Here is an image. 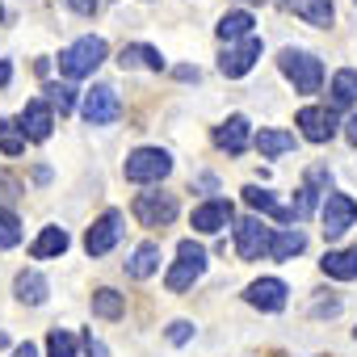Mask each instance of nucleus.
I'll return each mask as SVG.
<instances>
[{
	"instance_id": "a19ab883",
	"label": "nucleus",
	"mask_w": 357,
	"mask_h": 357,
	"mask_svg": "<svg viewBox=\"0 0 357 357\" xmlns=\"http://www.w3.org/2000/svg\"><path fill=\"white\" fill-rule=\"evenodd\" d=\"M0 17H5V9H0Z\"/></svg>"
},
{
	"instance_id": "6e6552de",
	"label": "nucleus",
	"mask_w": 357,
	"mask_h": 357,
	"mask_svg": "<svg viewBox=\"0 0 357 357\" xmlns=\"http://www.w3.org/2000/svg\"><path fill=\"white\" fill-rule=\"evenodd\" d=\"M118 236H122V215H118V211H105V215L89 227V236H84V252H89V257H105V252L118 244Z\"/></svg>"
},
{
	"instance_id": "e433bc0d",
	"label": "nucleus",
	"mask_w": 357,
	"mask_h": 357,
	"mask_svg": "<svg viewBox=\"0 0 357 357\" xmlns=\"http://www.w3.org/2000/svg\"><path fill=\"white\" fill-rule=\"evenodd\" d=\"M84 349H89V357H105V344H101V340H93V336L84 340Z\"/></svg>"
},
{
	"instance_id": "c85d7f7f",
	"label": "nucleus",
	"mask_w": 357,
	"mask_h": 357,
	"mask_svg": "<svg viewBox=\"0 0 357 357\" xmlns=\"http://www.w3.org/2000/svg\"><path fill=\"white\" fill-rule=\"evenodd\" d=\"M47 353H51V357H76V336L63 332V328H55V332L47 336Z\"/></svg>"
},
{
	"instance_id": "393cba45",
	"label": "nucleus",
	"mask_w": 357,
	"mask_h": 357,
	"mask_svg": "<svg viewBox=\"0 0 357 357\" xmlns=\"http://www.w3.org/2000/svg\"><path fill=\"white\" fill-rule=\"evenodd\" d=\"M290 147H294V135H286V130H261L257 135V151L261 155H282Z\"/></svg>"
},
{
	"instance_id": "20e7f679",
	"label": "nucleus",
	"mask_w": 357,
	"mask_h": 357,
	"mask_svg": "<svg viewBox=\"0 0 357 357\" xmlns=\"http://www.w3.org/2000/svg\"><path fill=\"white\" fill-rule=\"evenodd\" d=\"M282 72H286V80L298 89V93H315L319 89V80H324V68H319V59L315 55H307V51H282Z\"/></svg>"
},
{
	"instance_id": "5701e85b",
	"label": "nucleus",
	"mask_w": 357,
	"mask_h": 357,
	"mask_svg": "<svg viewBox=\"0 0 357 357\" xmlns=\"http://www.w3.org/2000/svg\"><path fill=\"white\" fill-rule=\"evenodd\" d=\"M59 252H68V231H63V227H47V231L34 240V257L43 261V257H59Z\"/></svg>"
},
{
	"instance_id": "72a5a7b5",
	"label": "nucleus",
	"mask_w": 357,
	"mask_h": 357,
	"mask_svg": "<svg viewBox=\"0 0 357 357\" xmlns=\"http://www.w3.org/2000/svg\"><path fill=\"white\" fill-rule=\"evenodd\" d=\"M315 211V190L307 185V190H298V202H294V215L303 219V215H311Z\"/></svg>"
},
{
	"instance_id": "f03ea898",
	"label": "nucleus",
	"mask_w": 357,
	"mask_h": 357,
	"mask_svg": "<svg viewBox=\"0 0 357 357\" xmlns=\"http://www.w3.org/2000/svg\"><path fill=\"white\" fill-rule=\"evenodd\" d=\"M206 273V252L194 244V240H181V248H176V265L168 269V290H190L198 278Z\"/></svg>"
},
{
	"instance_id": "0eeeda50",
	"label": "nucleus",
	"mask_w": 357,
	"mask_h": 357,
	"mask_svg": "<svg viewBox=\"0 0 357 357\" xmlns=\"http://www.w3.org/2000/svg\"><path fill=\"white\" fill-rule=\"evenodd\" d=\"M353 223H357V202H353L349 194H328V202H324V236L336 240V236H344Z\"/></svg>"
},
{
	"instance_id": "58836bf2",
	"label": "nucleus",
	"mask_w": 357,
	"mask_h": 357,
	"mask_svg": "<svg viewBox=\"0 0 357 357\" xmlns=\"http://www.w3.org/2000/svg\"><path fill=\"white\" fill-rule=\"evenodd\" d=\"M9 357H38V349H34V344H17Z\"/></svg>"
},
{
	"instance_id": "79ce46f5",
	"label": "nucleus",
	"mask_w": 357,
	"mask_h": 357,
	"mask_svg": "<svg viewBox=\"0 0 357 357\" xmlns=\"http://www.w3.org/2000/svg\"><path fill=\"white\" fill-rule=\"evenodd\" d=\"M248 5H257V0H248Z\"/></svg>"
},
{
	"instance_id": "c756f323",
	"label": "nucleus",
	"mask_w": 357,
	"mask_h": 357,
	"mask_svg": "<svg viewBox=\"0 0 357 357\" xmlns=\"http://www.w3.org/2000/svg\"><path fill=\"white\" fill-rule=\"evenodd\" d=\"M17 240H22V223H17V215L0 206V248H13Z\"/></svg>"
},
{
	"instance_id": "423d86ee",
	"label": "nucleus",
	"mask_w": 357,
	"mask_h": 357,
	"mask_svg": "<svg viewBox=\"0 0 357 357\" xmlns=\"http://www.w3.org/2000/svg\"><path fill=\"white\" fill-rule=\"evenodd\" d=\"M135 219L143 227H168L176 219V198L172 194H139L135 198Z\"/></svg>"
},
{
	"instance_id": "7ed1b4c3",
	"label": "nucleus",
	"mask_w": 357,
	"mask_h": 357,
	"mask_svg": "<svg viewBox=\"0 0 357 357\" xmlns=\"http://www.w3.org/2000/svg\"><path fill=\"white\" fill-rule=\"evenodd\" d=\"M172 172V155L160 147H139L135 155H126V181L143 185V181H164Z\"/></svg>"
},
{
	"instance_id": "473e14b6",
	"label": "nucleus",
	"mask_w": 357,
	"mask_h": 357,
	"mask_svg": "<svg viewBox=\"0 0 357 357\" xmlns=\"http://www.w3.org/2000/svg\"><path fill=\"white\" fill-rule=\"evenodd\" d=\"M190 336H194V324H185V319H176V324L168 328V340H172V344H185Z\"/></svg>"
},
{
	"instance_id": "f3484780",
	"label": "nucleus",
	"mask_w": 357,
	"mask_h": 357,
	"mask_svg": "<svg viewBox=\"0 0 357 357\" xmlns=\"http://www.w3.org/2000/svg\"><path fill=\"white\" fill-rule=\"evenodd\" d=\"M319 265H324V273H328V278L353 282V278H357V248H344V252H328Z\"/></svg>"
},
{
	"instance_id": "f8f14e48",
	"label": "nucleus",
	"mask_w": 357,
	"mask_h": 357,
	"mask_svg": "<svg viewBox=\"0 0 357 357\" xmlns=\"http://www.w3.org/2000/svg\"><path fill=\"white\" fill-rule=\"evenodd\" d=\"M244 298H248L252 307H261V311H282V307H286V282H278V278H261V282L248 286Z\"/></svg>"
},
{
	"instance_id": "f257e3e1",
	"label": "nucleus",
	"mask_w": 357,
	"mask_h": 357,
	"mask_svg": "<svg viewBox=\"0 0 357 357\" xmlns=\"http://www.w3.org/2000/svg\"><path fill=\"white\" fill-rule=\"evenodd\" d=\"M105 63V43L101 38H80V43H72L63 55H59V72L68 76V80H80V76H93L97 68Z\"/></svg>"
},
{
	"instance_id": "412c9836",
	"label": "nucleus",
	"mask_w": 357,
	"mask_h": 357,
	"mask_svg": "<svg viewBox=\"0 0 357 357\" xmlns=\"http://www.w3.org/2000/svg\"><path fill=\"white\" fill-rule=\"evenodd\" d=\"M244 202H248L252 211H265V215L282 219V223H290V219H294V211H282V206L273 202V194H265L261 185H248V190H244Z\"/></svg>"
},
{
	"instance_id": "c9c22d12",
	"label": "nucleus",
	"mask_w": 357,
	"mask_h": 357,
	"mask_svg": "<svg viewBox=\"0 0 357 357\" xmlns=\"http://www.w3.org/2000/svg\"><path fill=\"white\" fill-rule=\"evenodd\" d=\"M68 5H72L76 13H93V9H97V0H68Z\"/></svg>"
},
{
	"instance_id": "4468645a",
	"label": "nucleus",
	"mask_w": 357,
	"mask_h": 357,
	"mask_svg": "<svg viewBox=\"0 0 357 357\" xmlns=\"http://www.w3.org/2000/svg\"><path fill=\"white\" fill-rule=\"evenodd\" d=\"M51 126H55V114H51L47 101H30V105L22 109V130H26V139H47Z\"/></svg>"
},
{
	"instance_id": "dca6fc26",
	"label": "nucleus",
	"mask_w": 357,
	"mask_h": 357,
	"mask_svg": "<svg viewBox=\"0 0 357 357\" xmlns=\"http://www.w3.org/2000/svg\"><path fill=\"white\" fill-rule=\"evenodd\" d=\"M278 5L294 9L303 22L311 26H332V0H278Z\"/></svg>"
},
{
	"instance_id": "9d476101",
	"label": "nucleus",
	"mask_w": 357,
	"mask_h": 357,
	"mask_svg": "<svg viewBox=\"0 0 357 357\" xmlns=\"http://www.w3.org/2000/svg\"><path fill=\"white\" fill-rule=\"evenodd\" d=\"M257 59H261V38L252 34V38H244L240 47H227V55L219 59V68H223V76H244Z\"/></svg>"
},
{
	"instance_id": "ea45409f",
	"label": "nucleus",
	"mask_w": 357,
	"mask_h": 357,
	"mask_svg": "<svg viewBox=\"0 0 357 357\" xmlns=\"http://www.w3.org/2000/svg\"><path fill=\"white\" fill-rule=\"evenodd\" d=\"M344 135H349V143H357V114H353V118L344 122Z\"/></svg>"
},
{
	"instance_id": "ddd939ff",
	"label": "nucleus",
	"mask_w": 357,
	"mask_h": 357,
	"mask_svg": "<svg viewBox=\"0 0 357 357\" xmlns=\"http://www.w3.org/2000/svg\"><path fill=\"white\" fill-rule=\"evenodd\" d=\"M227 223H231V202H223V198H211L206 206L194 211V231L215 236V231H223Z\"/></svg>"
},
{
	"instance_id": "a878e982",
	"label": "nucleus",
	"mask_w": 357,
	"mask_h": 357,
	"mask_svg": "<svg viewBox=\"0 0 357 357\" xmlns=\"http://www.w3.org/2000/svg\"><path fill=\"white\" fill-rule=\"evenodd\" d=\"M17 298L30 303V307H38V303L47 298V282H43L38 273H17Z\"/></svg>"
},
{
	"instance_id": "b1692460",
	"label": "nucleus",
	"mask_w": 357,
	"mask_h": 357,
	"mask_svg": "<svg viewBox=\"0 0 357 357\" xmlns=\"http://www.w3.org/2000/svg\"><path fill=\"white\" fill-rule=\"evenodd\" d=\"M307 248V236L303 231H282V236H273V248H269V257H278V261H290V257H298Z\"/></svg>"
},
{
	"instance_id": "4be33fe9",
	"label": "nucleus",
	"mask_w": 357,
	"mask_h": 357,
	"mask_svg": "<svg viewBox=\"0 0 357 357\" xmlns=\"http://www.w3.org/2000/svg\"><path fill=\"white\" fill-rule=\"evenodd\" d=\"M357 101V72H336L332 76V109H344Z\"/></svg>"
},
{
	"instance_id": "7c9ffc66",
	"label": "nucleus",
	"mask_w": 357,
	"mask_h": 357,
	"mask_svg": "<svg viewBox=\"0 0 357 357\" xmlns=\"http://www.w3.org/2000/svg\"><path fill=\"white\" fill-rule=\"evenodd\" d=\"M47 105H55L59 114H68L76 105V89L72 84H47Z\"/></svg>"
},
{
	"instance_id": "f704fd0d",
	"label": "nucleus",
	"mask_w": 357,
	"mask_h": 357,
	"mask_svg": "<svg viewBox=\"0 0 357 357\" xmlns=\"http://www.w3.org/2000/svg\"><path fill=\"white\" fill-rule=\"evenodd\" d=\"M340 311V303L336 298H328V303H315V315H336Z\"/></svg>"
},
{
	"instance_id": "cd10ccee",
	"label": "nucleus",
	"mask_w": 357,
	"mask_h": 357,
	"mask_svg": "<svg viewBox=\"0 0 357 357\" xmlns=\"http://www.w3.org/2000/svg\"><path fill=\"white\" fill-rule=\"evenodd\" d=\"M93 311H97L101 319H118V315H122V294H118V290H97V294H93Z\"/></svg>"
},
{
	"instance_id": "6ab92c4d",
	"label": "nucleus",
	"mask_w": 357,
	"mask_h": 357,
	"mask_svg": "<svg viewBox=\"0 0 357 357\" xmlns=\"http://www.w3.org/2000/svg\"><path fill=\"white\" fill-rule=\"evenodd\" d=\"M219 38L223 43H244V38H252V17L244 13V9H236V13H227L223 22H219Z\"/></svg>"
},
{
	"instance_id": "aec40b11",
	"label": "nucleus",
	"mask_w": 357,
	"mask_h": 357,
	"mask_svg": "<svg viewBox=\"0 0 357 357\" xmlns=\"http://www.w3.org/2000/svg\"><path fill=\"white\" fill-rule=\"evenodd\" d=\"M122 68H151V72H160V68H164V59H160V51H155V47L135 43V47H122Z\"/></svg>"
},
{
	"instance_id": "9b49d317",
	"label": "nucleus",
	"mask_w": 357,
	"mask_h": 357,
	"mask_svg": "<svg viewBox=\"0 0 357 357\" xmlns=\"http://www.w3.org/2000/svg\"><path fill=\"white\" fill-rule=\"evenodd\" d=\"M298 126H303V135H307L311 143H328V139L336 135V118H332V109H319V105L298 109Z\"/></svg>"
},
{
	"instance_id": "2f4dec72",
	"label": "nucleus",
	"mask_w": 357,
	"mask_h": 357,
	"mask_svg": "<svg viewBox=\"0 0 357 357\" xmlns=\"http://www.w3.org/2000/svg\"><path fill=\"white\" fill-rule=\"evenodd\" d=\"M17 198H22V181H17L13 172L0 168V206H9V202H17Z\"/></svg>"
},
{
	"instance_id": "4c0bfd02",
	"label": "nucleus",
	"mask_w": 357,
	"mask_h": 357,
	"mask_svg": "<svg viewBox=\"0 0 357 357\" xmlns=\"http://www.w3.org/2000/svg\"><path fill=\"white\" fill-rule=\"evenodd\" d=\"M9 76H13V63H9V59H0V89L9 84Z\"/></svg>"
},
{
	"instance_id": "2eb2a0df",
	"label": "nucleus",
	"mask_w": 357,
	"mask_h": 357,
	"mask_svg": "<svg viewBox=\"0 0 357 357\" xmlns=\"http://www.w3.org/2000/svg\"><path fill=\"white\" fill-rule=\"evenodd\" d=\"M215 143L223 147V151H231V155H240L244 147H248V118H240V114H231L219 130H215Z\"/></svg>"
},
{
	"instance_id": "a211bd4d",
	"label": "nucleus",
	"mask_w": 357,
	"mask_h": 357,
	"mask_svg": "<svg viewBox=\"0 0 357 357\" xmlns=\"http://www.w3.org/2000/svg\"><path fill=\"white\" fill-rule=\"evenodd\" d=\"M155 269H160V244H139L130 265H126V273L130 278H151Z\"/></svg>"
},
{
	"instance_id": "1a4fd4ad",
	"label": "nucleus",
	"mask_w": 357,
	"mask_h": 357,
	"mask_svg": "<svg viewBox=\"0 0 357 357\" xmlns=\"http://www.w3.org/2000/svg\"><path fill=\"white\" fill-rule=\"evenodd\" d=\"M273 248V236H269V227L261 223V219H244L240 227H236V252L244 257V261H257V257H265Z\"/></svg>"
},
{
	"instance_id": "39448f33",
	"label": "nucleus",
	"mask_w": 357,
	"mask_h": 357,
	"mask_svg": "<svg viewBox=\"0 0 357 357\" xmlns=\"http://www.w3.org/2000/svg\"><path fill=\"white\" fill-rule=\"evenodd\" d=\"M80 114H84V122H89V126H105V122H114V118L122 114L118 93H114L109 84L89 89V93H84V101H80Z\"/></svg>"
},
{
	"instance_id": "37998d69",
	"label": "nucleus",
	"mask_w": 357,
	"mask_h": 357,
	"mask_svg": "<svg viewBox=\"0 0 357 357\" xmlns=\"http://www.w3.org/2000/svg\"><path fill=\"white\" fill-rule=\"evenodd\" d=\"M353 336H357V328H353Z\"/></svg>"
},
{
	"instance_id": "bb28decb",
	"label": "nucleus",
	"mask_w": 357,
	"mask_h": 357,
	"mask_svg": "<svg viewBox=\"0 0 357 357\" xmlns=\"http://www.w3.org/2000/svg\"><path fill=\"white\" fill-rule=\"evenodd\" d=\"M0 151H5V155H22L26 151V130L17 126V122H0Z\"/></svg>"
}]
</instances>
